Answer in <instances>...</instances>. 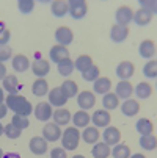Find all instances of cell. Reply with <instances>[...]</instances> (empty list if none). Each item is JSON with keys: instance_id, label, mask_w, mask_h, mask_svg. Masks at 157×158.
Here are the masks:
<instances>
[{"instance_id": "obj_39", "label": "cell", "mask_w": 157, "mask_h": 158, "mask_svg": "<svg viewBox=\"0 0 157 158\" xmlns=\"http://www.w3.org/2000/svg\"><path fill=\"white\" fill-rule=\"evenodd\" d=\"M99 74H101V72H99V67L93 64L88 71H85V72L82 74V77H83L85 81H96V80L99 78Z\"/></svg>"}, {"instance_id": "obj_21", "label": "cell", "mask_w": 157, "mask_h": 158, "mask_svg": "<svg viewBox=\"0 0 157 158\" xmlns=\"http://www.w3.org/2000/svg\"><path fill=\"white\" fill-rule=\"evenodd\" d=\"M138 53L142 58H154L155 55V42L151 41V39H146L140 44V49H138Z\"/></svg>"}, {"instance_id": "obj_44", "label": "cell", "mask_w": 157, "mask_h": 158, "mask_svg": "<svg viewBox=\"0 0 157 158\" xmlns=\"http://www.w3.org/2000/svg\"><path fill=\"white\" fill-rule=\"evenodd\" d=\"M11 39V33L8 28H5L3 25H0V46H8V42Z\"/></svg>"}, {"instance_id": "obj_49", "label": "cell", "mask_w": 157, "mask_h": 158, "mask_svg": "<svg viewBox=\"0 0 157 158\" xmlns=\"http://www.w3.org/2000/svg\"><path fill=\"white\" fill-rule=\"evenodd\" d=\"M7 99L5 93H3V88H0V103H3V100Z\"/></svg>"}, {"instance_id": "obj_4", "label": "cell", "mask_w": 157, "mask_h": 158, "mask_svg": "<svg viewBox=\"0 0 157 158\" xmlns=\"http://www.w3.org/2000/svg\"><path fill=\"white\" fill-rule=\"evenodd\" d=\"M115 20H116V25L121 27H127L130 22L133 20V11L130 6H120L115 13Z\"/></svg>"}, {"instance_id": "obj_36", "label": "cell", "mask_w": 157, "mask_h": 158, "mask_svg": "<svg viewBox=\"0 0 157 158\" xmlns=\"http://www.w3.org/2000/svg\"><path fill=\"white\" fill-rule=\"evenodd\" d=\"M140 147H143L145 150H154L157 147V139L154 135H142L140 138Z\"/></svg>"}, {"instance_id": "obj_45", "label": "cell", "mask_w": 157, "mask_h": 158, "mask_svg": "<svg viewBox=\"0 0 157 158\" xmlns=\"http://www.w3.org/2000/svg\"><path fill=\"white\" fill-rule=\"evenodd\" d=\"M13 55V50L10 46H0V63H5L7 60H10Z\"/></svg>"}, {"instance_id": "obj_1", "label": "cell", "mask_w": 157, "mask_h": 158, "mask_svg": "<svg viewBox=\"0 0 157 158\" xmlns=\"http://www.w3.org/2000/svg\"><path fill=\"white\" fill-rule=\"evenodd\" d=\"M7 106L8 110L14 111V114H20V116H27L33 113V106L32 103L24 97V96H19V94H10L7 96Z\"/></svg>"}, {"instance_id": "obj_51", "label": "cell", "mask_w": 157, "mask_h": 158, "mask_svg": "<svg viewBox=\"0 0 157 158\" xmlns=\"http://www.w3.org/2000/svg\"><path fill=\"white\" fill-rule=\"evenodd\" d=\"M3 131H5V127L2 125V122H0V136H2V135H3Z\"/></svg>"}, {"instance_id": "obj_52", "label": "cell", "mask_w": 157, "mask_h": 158, "mask_svg": "<svg viewBox=\"0 0 157 158\" xmlns=\"http://www.w3.org/2000/svg\"><path fill=\"white\" fill-rule=\"evenodd\" d=\"M3 156H5V153H3V150H2V149H0V158H3Z\"/></svg>"}, {"instance_id": "obj_37", "label": "cell", "mask_w": 157, "mask_h": 158, "mask_svg": "<svg viewBox=\"0 0 157 158\" xmlns=\"http://www.w3.org/2000/svg\"><path fill=\"white\" fill-rule=\"evenodd\" d=\"M110 155H113V158H129L130 156V149L126 144H116L113 150L110 152Z\"/></svg>"}, {"instance_id": "obj_42", "label": "cell", "mask_w": 157, "mask_h": 158, "mask_svg": "<svg viewBox=\"0 0 157 158\" xmlns=\"http://www.w3.org/2000/svg\"><path fill=\"white\" fill-rule=\"evenodd\" d=\"M17 6H19V11H20V13L28 14V13L33 11L35 2H33V0H19V2H17Z\"/></svg>"}, {"instance_id": "obj_26", "label": "cell", "mask_w": 157, "mask_h": 158, "mask_svg": "<svg viewBox=\"0 0 157 158\" xmlns=\"http://www.w3.org/2000/svg\"><path fill=\"white\" fill-rule=\"evenodd\" d=\"M30 67V61L25 55H16L13 58V69L16 72H25Z\"/></svg>"}, {"instance_id": "obj_23", "label": "cell", "mask_w": 157, "mask_h": 158, "mask_svg": "<svg viewBox=\"0 0 157 158\" xmlns=\"http://www.w3.org/2000/svg\"><path fill=\"white\" fill-rule=\"evenodd\" d=\"M52 118H54V124H57V125H66L69 121H71V113L66 110V108H58V110H55L54 113H52Z\"/></svg>"}, {"instance_id": "obj_35", "label": "cell", "mask_w": 157, "mask_h": 158, "mask_svg": "<svg viewBox=\"0 0 157 158\" xmlns=\"http://www.w3.org/2000/svg\"><path fill=\"white\" fill-rule=\"evenodd\" d=\"M135 96L138 97V99H148V97H151V94H152V88H151V85H148V83H138L137 86H135Z\"/></svg>"}, {"instance_id": "obj_11", "label": "cell", "mask_w": 157, "mask_h": 158, "mask_svg": "<svg viewBox=\"0 0 157 158\" xmlns=\"http://www.w3.org/2000/svg\"><path fill=\"white\" fill-rule=\"evenodd\" d=\"M28 147L33 155H44L47 152V141L41 136H33L28 143Z\"/></svg>"}, {"instance_id": "obj_3", "label": "cell", "mask_w": 157, "mask_h": 158, "mask_svg": "<svg viewBox=\"0 0 157 158\" xmlns=\"http://www.w3.org/2000/svg\"><path fill=\"white\" fill-rule=\"evenodd\" d=\"M68 5H69V14L76 20L83 19L88 13V5L83 0H71V2H68Z\"/></svg>"}, {"instance_id": "obj_29", "label": "cell", "mask_w": 157, "mask_h": 158, "mask_svg": "<svg viewBox=\"0 0 157 158\" xmlns=\"http://www.w3.org/2000/svg\"><path fill=\"white\" fill-rule=\"evenodd\" d=\"M151 19H152V14L149 11H146V10H142L140 8L137 13H133V22H135L137 25H140V27L148 25L149 22H151Z\"/></svg>"}, {"instance_id": "obj_50", "label": "cell", "mask_w": 157, "mask_h": 158, "mask_svg": "<svg viewBox=\"0 0 157 158\" xmlns=\"http://www.w3.org/2000/svg\"><path fill=\"white\" fill-rule=\"evenodd\" d=\"M129 158H146L145 155H142V153H135V155H130Z\"/></svg>"}, {"instance_id": "obj_9", "label": "cell", "mask_w": 157, "mask_h": 158, "mask_svg": "<svg viewBox=\"0 0 157 158\" xmlns=\"http://www.w3.org/2000/svg\"><path fill=\"white\" fill-rule=\"evenodd\" d=\"M77 103H79V106H80L83 111H86V110H89V108L94 106V103H96V96H94L93 93H89V91H82L80 94H77Z\"/></svg>"}, {"instance_id": "obj_31", "label": "cell", "mask_w": 157, "mask_h": 158, "mask_svg": "<svg viewBox=\"0 0 157 158\" xmlns=\"http://www.w3.org/2000/svg\"><path fill=\"white\" fill-rule=\"evenodd\" d=\"M102 105H104V108H105L107 111L115 110V108H118V105H120V99H118L116 94H113V93H107V94H104V97H102Z\"/></svg>"}, {"instance_id": "obj_40", "label": "cell", "mask_w": 157, "mask_h": 158, "mask_svg": "<svg viewBox=\"0 0 157 158\" xmlns=\"http://www.w3.org/2000/svg\"><path fill=\"white\" fill-rule=\"evenodd\" d=\"M11 124L16 125L19 130H24V128H27V127L30 125L28 118H27V116H20V114H14L13 119H11Z\"/></svg>"}, {"instance_id": "obj_38", "label": "cell", "mask_w": 157, "mask_h": 158, "mask_svg": "<svg viewBox=\"0 0 157 158\" xmlns=\"http://www.w3.org/2000/svg\"><path fill=\"white\" fill-rule=\"evenodd\" d=\"M143 74L148 78H155L157 77V61L155 60H149L145 67H143Z\"/></svg>"}, {"instance_id": "obj_24", "label": "cell", "mask_w": 157, "mask_h": 158, "mask_svg": "<svg viewBox=\"0 0 157 158\" xmlns=\"http://www.w3.org/2000/svg\"><path fill=\"white\" fill-rule=\"evenodd\" d=\"M111 88V81L107 77H99L94 83H93V89L96 94H107Z\"/></svg>"}, {"instance_id": "obj_54", "label": "cell", "mask_w": 157, "mask_h": 158, "mask_svg": "<svg viewBox=\"0 0 157 158\" xmlns=\"http://www.w3.org/2000/svg\"><path fill=\"white\" fill-rule=\"evenodd\" d=\"M11 158H13V156H11Z\"/></svg>"}, {"instance_id": "obj_16", "label": "cell", "mask_w": 157, "mask_h": 158, "mask_svg": "<svg viewBox=\"0 0 157 158\" xmlns=\"http://www.w3.org/2000/svg\"><path fill=\"white\" fill-rule=\"evenodd\" d=\"M115 94H116V97L120 99H124V100H127V99H130V96L133 94V88H132V85L127 81V80H121L118 85H116V91H115Z\"/></svg>"}, {"instance_id": "obj_48", "label": "cell", "mask_w": 157, "mask_h": 158, "mask_svg": "<svg viewBox=\"0 0 157 158\" xmlns=\"http://www.w3.org/2000/svg\"><path fill=\"white\" fill-rule=\"evenodd\" d=\"M7 77V67L3 63H0V80H3Z\"/></svg>"}, {"instance_id": "obj_17", "label": "cell", "mask_w": 157, "mask_h": 158, "mask_svg": "<svg viewBox=\"0 0 157 158\" xmlns=\"http://www.w3.org/2000/svg\"><path fill=\"white\" fill-rule=\"evenodd\" d=\"M50 11L55 17H64L69 13V5L64 0H54L50 3Z\"/></svg>"}, {"instance_id": "obj_12", "label": "cell", "mask_w": 157, "mask_h": 158, "mask_svg": "<svg viewBox=\"0 0 157 158\" xmlns=\"http://www.w3.org/2000/svg\"><path fill=\"white\" fill-rule=\"evenodd\" d=\"M32 71L33 74L38 77V78H42L44 75H47L49 71H50V64L47 60H44V58H36V61L32 64Z\"/></svg>"}, {"instance_id": "obj_28", "label": "cell", "mask_w": 157, "mask_h": 158, "mask_svg": "<svg viewBox=\"0 0 157 158\" xmlns=\"http://www.w3.org/2000/svg\"><path fill=\"white\" fill-rule=\"evenodd\" d=\"M91 66H93V58L89 56V55H80V56L76 60V63H74V67H76L77 71H80L82 74H83L85 71H88Z\"/></svg>"}, {"instance_id": "obj_18", "label": "cell", "mask_w": 157, "mask_h": 158, "mask_svg": "<svg viewBox=\"0 0 157 158\" xmlns=\"http://www.w3.org/2000/svg\"><path fill=\"white\" fill-rule=\"evenodd\" d=\"M80 136L83 138V141L86 144H96L99 141V136H101V133L98 130V127H85L83 131L80 133Z\"/></svg>"}, {"instance_id": "obj_20", "label": "cell", "mask_w": 157, "mask_h": 158, "mask_svg": "<svg viewBox=\"0 0 157 158\" xmlns=\"http://www.w3.org/2000/svg\"><path fill=\"white\" fill-rule=\"evenodd\" d=\"M49 56H50V61H54V63L58 64V63H61L63 60L69 58V50L66 49V47H63V46H54V47L50 49Z\"/></svg>"}, {"instance_id": "obj_53", "label": "cell", "mask_w": 157, "mask_h": 158, "mask_svg": "<svg viewBox=\"0 0 157 158\" xmlns=\"http://www.w3.org/2000/svg\"><path fill=\"white\" fill-rule=\"evenodd\" d=\"M72 158H85V156H83V155H74Z\"/></svg>"}, {"instance_id": "obj_25", "label": "cell", "mask_w": 157, "mask_h": 158, "mask_svg": "<svg viewBox=\"0 0 157 158\" xmlns=\"http://www.w3.org/2000/svg\"><path fill=\"white\" fill-rule=\"evenodd\" d=\"M32 93H33V96H36V97L46 96V94L49 93V85H47V81L44 80V78H38V80L32 85Z\"/></svg>"}, {"instance_id": "obj_5", "label": "cell", "mask_w": 157, "mask_h": 158, "mask_svg": "<svg viewBox=\"0 0 157 158\" xmlns=\"http://www.w3.org/2000/svg\"><path fill=\"white\" fill-rule=\"evenodd\" d=\"M42 138L47 143H55L61 138V128L57 124H46L42 128Z\"/></svg>"}, {"instance_id": "obj_10", "label": "cell", "mask_w": 157, "mask_h": 158, "mask_svg": "<svg viewBox=\"0 0 157 158\" xmlns=\"http://www.w3.org/2000/svg\"><path fill=\"white\" fill-rule=\"evenodd\" d=\"M102 138H104V143L107 146H116V144H120L121 133L116 127H107L105 131L102 133Z\"/></svg>"}, {"instance_id": "obj_46", "label": "cell", "mask_w": 157, "mask_h": 158, "mask_svg": "<svg viewBox=\"0 0 157 158\" xmlns=\"http://www.w3.org/2000/svg\"><path fill=\"white\" fill-rule=\"evenodd\" d=\"M50 158H68V156H66V150L63 147H55L50 150Z\"/></svg>"}, {"instance_id": "obj_34", "label": "cell", "mask_w": 157, "mask_h": 158, "mask_svg": "<svg viewBox=\"0 0 157 158\" xmlns=\"http://www.w3.org/2000/svg\"><path fill=\"white\" fill-rule=\"evenodd\" d=\"M74 69H76V67H74V61H72L71 58H66V60H63L61 63H58V72H60V75H63V77L71 75Z\"/></svg>"}, {"instance_id": "obj_41", "label": "cell", "mask_w": 157, "mask_h": 158, "mask_svg": "<svg viewBox=\"0 0 157 158\" xmlns=\"http://www.w3.org/2000/svg\"><path fill=\"white\" fill-rule=\"evenodd\" d=\"M20 133H22V130H19V128H17L16 125H13L11 122H10L8 125H5V131H3V135H7L10 139H17V138L20 136Z\"/></svg>"}, {"instance_id": "obj_8", "label": "cell", "mask_w": 157, "mask_h": 158, "mask_svg": "<svg viewBox=\"0 0 157 158\" xmlns=\"http://www.w3.org/2000/svg\"><path fill=\"white\" fill-rule=\"evenodd\" d=\"M47 97H49V103H50V106H57V108L64 106L66 102H68V97L63 94V91H61L60 88H54V89H50V93H49Z\"/></svg>"}, {"instance_id": "obj_6", "label": "cell", "mask_w": 157, "mask_h": 158, "mask_svg": "<svg viewBox=\"0 0 157 158\" xmlns=\"http://www.w3.org/2000/svg\"><path fill=\"white\" fill-rule=\"evenodd\" d=\"M55 39L58 42V46L66 47V46H69V44L74 41V35H72V31H71L69 27H60L55 31Z\"/></svg>"}, {"instance_id": "obj_15", "label": "cell", "mask_w": 157, "mask_h": 158, "mask_svg": "<svg viewBox=\"0 0 157 158\" xmlns=\"http://www.w3.org/2000/svg\"><path fill=\"white\" fill-rule=\"evenodd\" d=\"M121 111H123V114H124V116H127V118H133V116H137V114H138L140 105H138L137 100L127 99V100H124V103L121 105Z\"/></svg>"}, {"instance_id": "obj_47", "label": "cell", "mask_w": 157, "mask_h": 158, "mask_svg": "<svg viewBox=\"0 0 157 158\" xmlns=\"http://www.w3.org/2000/svg\"><path fill=\"white\" fill-rule=\"evenodd\" d=\"M7 113H8L7 103H0V119H3V118L7 116Z\"/></svg>"}, {"instance_id": "obj_7", "label": "cell", "mask_w": 157, "mask_h": 158, "mask_svg": "<svg viewBox=\"0 0 157 158\" xmlns=\"http://www.w3.org/2000/svg\"><path fill=\"white\" fill-rule=\"evenodd\" d=\"M33 113H35V116H36V119L38 121H41V122H47L49 119H50V116H52V106H50V103H47V102H41V103H38V106L33 110Z\"/></svg>"}, {"instance_id": "obj_27", "label": "cell", "mask_w": 157, "mask_h": 158, "mask_svg": "<svg viewBox=\"0 0 157 158\" xmlns=\"http://www.w3.org/2000/svg\"><path fill=\"white\" fill-rule=\"evenodd\" d=\"M60 89H61L63 94H64L66 97H68V99L76 97V96H77V93H79L77 83H76V81H72V80H66V81H63V85L60 86Z\"/></svg>"}, {"instance_id": "obj_30", "label": "cell", "mask_w": 157, "mask_h": 158, "mask_svg": "<svg viewBox=\"0 0 157 158\" xmlns=\"http://www.w3.org/2000/svg\"><path fill=\"white\" fill-rule=\"evenodd\" d=\"M110 146H107L105 143H96L93 146V150H91V155L94 158H108L110 156Z\"/></svg>"}, {"instance_id": "obj_32", "label": "cell", "mask_w": 157, "mask_h": 158, "mask_svg": "<svg viewBox=\"0 0 157 158\" xmlns=\"http://www.w3.org/2000/svg\"><path fill=\"white\" fill-rule=\"evenodd\" d=\"M135 128H137V131H138L140 135H152V131H154V125H152V122H151L149 119H146V118L138 119Z\"/></svg>"}, {"instance_id": "obj_43", "label": "cell", "mask_w": 157, "mask_h": 158, "mask_svg": "<svg viewBox=\"0 0 157 158\" xmlns=\"http://www.w3.org/2000/svg\"><path fill=\"white\" fill-rule=\"evenodd\" d=\"M140 6H142V10H146V11H149L152 16L155 14V11H157V3H155V0H140Z\"/></svg>"}, {"instance_id": "obj_2", "label": "cell", "mask_w": 157, "mask_h": 158, "mask_svg": "<svg viewBox=\"0 0 157 158\" xmlns=\"http://www.w3.org/2000/svg\"><path fill=\"white\" fill-rule=\"evenodd\" d=\"M60 139H61V146L64 150H76L80 141V131L76 127H68L63 131V136Z\"/></svg>"}, {"instance_id": "obj_14", "label": "cell", "mask_w": 157, "mask_h": 158, "mask_svg": "<svg viewBox=\"0 0 157 158\" xmlns=\"http://www.w3.org/2000/svg\"><path fill=\"white\" fill-rule=\"evenodd\" d=\"M133 72H135V67H133L130 61H123L116 66V75L121 80H129L133 75Z\"/></svg>"}, {"instance_id": "obj_13", "label": "cell", "mask_w": 157, "mask_h": 158, "mask_svg": "<svg viewBox=\"0 0 157 158\" xmlns=\"http://www.w3.org/2000/svg\"><path fill=\"white\" fill-rule=\"evenodd\" d=\"M91 121H93L94 127H108L111 118L107 110H96L91 116Z\"/></svg>"}, {"instance_id": "obj_33", "label": "cell", "mask_w": 157, "mask_h": 158, "mask_svg": "<svg viewBox=\"0 0 157 158\" xmlns=\"http://www.w3.org/2000/svg\"><path fill=\"white\" fill-rule=\"evenodd\" d=\"M3 89L8 91L10 94H17V89H19V81L14 75H7L3 80Z\"/></svg>"}, {"instance_id": "obj_19", "label": "cell", "mask_w": 157, "mask_h": 158, "mask_svg": "<svg viewBox=\"0 0 157 158\" xmlns=\"http://www.w3.org/2000/svg\"><path fill=\"white\" fill-rule=\"evenodd\" d=\"M129 36V28L127 27H121V25H113L110 30V39L113 42H123L126 41Z\"/></svg>"}, {"instance_id": "obj_22", "label": "cell", "mask_w": 157, "mask_h": 158, "mask_svg": "<svg viewBox=\"0 0 157 158\" xmlns=\"http://www.w3.org/2000/svg\"><path fill=\"white\" fill-rule=\"evenodd\" d=\"M71 119H72V122H74V127H76V128H79V127H80V128H85V127H88L89 121H91V116H89L86 111L80 110V111L74 113V116H72Z\"/></svg>"}]
</instances>
